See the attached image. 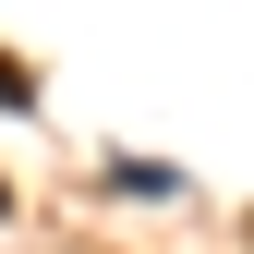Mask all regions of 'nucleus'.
<instances>
[{
    "label": "nucleus",
    "mask_w": 254,
    "mask_h": 254,
    "mask_svg": "<svg viewBox=\"0 0 254 254\" xmlns=\"http://www.w3.org/2000/svg\"><path fill=\"white\" fill-rule=\"evenodd\" d=\"M0 218H12V182H0Z\"/></svg>",
    "instance_id": "2"
},
{
    "label": "nucleus",
    "mask_w": 254,
    "mask_h": 254,
    "mask_svg": "<svg viewBox=\"0 0 254 254\" xmlns=\"http://www.w3.org/2000/svg\"><path fill=\"white\" fill-rule=\"evenodd\" d=\"M37 97V73H24V61H0V109H24Z\"/></svg>",
    "instance_id": "1"
}]
</instances>
